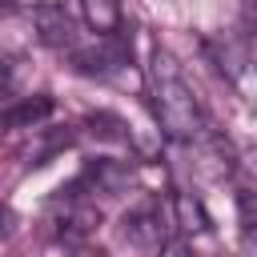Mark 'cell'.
<instances>
[{
	"label": "cell",
	"instance_id": "cell-1",
	"mask_svg": "<svg viewBox=\"0 0 257 257\" xmlns=\"http://www.w3.org/2000/svg\"><path fill=\"white\" fill-rule=\"evenodd\" d=\"M149 96H153L157 124H161V133H165L169 141L189 145V141H201V137H205L201 100H197V92L189 88L181 64H177L165 48H153V56H149Z\"/></svg>",
	"mask_w": 257,
	"mask_h": 257
},
{
	"label": "cell",
	"instance_id": "cell-2",
	"mask_svg": "<svg viewBox=\"0 0 257 257\" xmlns=\"http://www.w3.org/2000/svg\"><path fill=\"white\" fill-rule=\"evenodd\" d=\"M128 185H133V165L100 157V161H88V165L80 169V177H76L64 193H72V197H88V193L116 197V193H124Z\"/></svg>",
	"mask_w": 257,
	"mask_h": 257
},
{
	"label": "cell",
	"instance_id": "cell-3",
	"mask_svg": "<svg viewBox=\"0 0 257 257\" xmlns=\"http://www.w3.org/2000/svg\"><path fill=\"white\" fill-rule=\"evenodd\" d=\"M124 64H128V48L116 36H96L92 44H76L72 48V68L84 72V76H112Z\"/></svg>",
	"mask_w": 257,
	"mask_h": 257
},
{
	"label": "cell",
	"instance_id": "cell-4",
	"mask_svg": "<svg viewBox=\"0 0 257 257\" xmlns=\"http://www.w3.org/2000/svg\"><path fill=\"white\" fill-rule=\"evenodd\" d=\"M32 24H36V36L48 44V48H76V20L64 12V4H36L32 8Z\"/></svg>",
	"mask_w": 257,
	"mask_h": 257
},
{
	"label": "cell",
	"instance_id": "cell-5",
	"mask_svg": "<svg viewBox=\"0 0 257 257\" xmlns=\"http://www.w3.org/2000/svg\"><path fill=\"white\" fill-rule=\"evenodd\" d=\"M124 237L141 249H165V209L161 201H145L124 217Z\"/></svg>",
	"mask_w": 257,
	"mask_h": 257
},
{
	"label": "cell",
	"instance_id": "cell-6",
	"mask_svg": "<svg viewBox=\"0 0 257 257\" xmlns=\"http://www.w3.org/2000/svg\"><path fill=\"white\" fill-rule=\"evenodd\" d=\"M52 108H56V100H52L48 92H36V96H28V100L8 104L4 124H8V128H36L40 120H48V116H52Z\"/></svg>",
	"mask_w": 257,
	"mask_h": 257
},
{
	"label": "cell",
	"instance_id": "cell-7",
	"mask_svg": "<svg viewBox=\"0 0 257 257\" xmlns=\"http://www.w3.org/2000/svg\"><path fill=\"white\" fill-rule=\"evenodd\" d=\"M80 16H84V24L96 36H116L120 32V20H124L120 0H80Z\"/></svg>",
	"mask_w": 257,
	"mask_h": 257
},
{
	"label": "cell",
	"instance_id": "cell-8",
	"mask_svg": "<svg viewBox=\"0 0 257 257\" xmlns=\"http://www.w3.org/2000/svg\"><path fill=\"white\" fill-rule=\"evenodd\" d=\"M173 225L181 233H205L209 229V213L193 193H177L173 197Z\"/></svg>",
	"mask_w": 257,
	"mask_h": 257
},
{
	"label": "cell",
	"instance_id": "cell-9",
	"mask_svg": "<svg viewBox=\"0 0 257 257\" xmlns=\"http://www.w3.org/2000/svg\"><path fill=\"white\" fill-rule=\"evenodd\" d=\"M237 221H241V233L257 229V193L253 189H237Z\"/></svg>",
	"mask_w": 257,
	"mask_h": 257
},
{
	"label": "cell",
	"instance_id": "cell-10",
	"mask_svg": "<svg viewBox=\"0 0 257 257\" xmlns=\"http://www.w3.org/2000/svg\"><path fill=\"white\" fill-rule=\"evenodd\" d=\"M161 257H193V249H189L185 241H169V245L161 249Z\"/></svg>",
	"mask_w": 257,
	"mask_h": 257
},
{
	"label": "cell",
	"instance_id": "cell-11",
	"mask_svg": "<svg viewBox=\"0 0 257 257\" xmlns=\"http://www.w3.org/2000/svg\"><path fill=\"white\" fill-rule=\"evenodd\" d=\"M245 12H249V24L257 28V0H249V4H245Z\"/></svg>",
	"mask_w": 257,
	"mask_h": 257
}]
</instances>
